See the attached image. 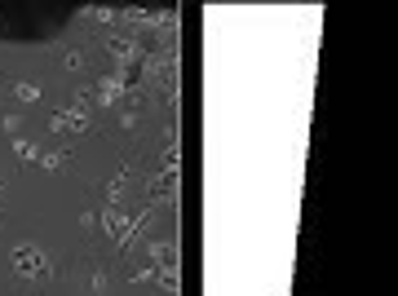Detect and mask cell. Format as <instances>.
Listing matches in <instances>:
<instances>
[{"mask_svg":"<svg viewBox=\"0 0 398 296\" xmlns=\"http://www.w3.org/2000/svg\"><path fill=\"white\" fill-rule=\"evenodd\" d=\"M9 266H13L18 278H49V274H54V261L44 257L40 243H13V248H9Z\"/></svg>","mask_w":398,"mask_h":296,"instance_id":"cell-1","label":"cell"},{"mask_svg":"<svg viewBox=\"0 0 398 296\" xmlns=\"http://www.w3.org/2000/svg\"><path fill=\"white\" fill-rule=\"evenodd\" d=\"M85 128H89V115H80V111L49 115V133H85Z\"/></svg>","mask_w":398,"mask_h":296,"instance_id":"cell-2","label":"cell"},{"mask_svg":"<svg viewBox=\"0 0 398 296\" xmlns=\"http://www.w3.org/2000/svg\"><path fill=\"white\" fill-rule=\"evenodd\" d=\"M13 97H18L23 106H36V102H40V85H31V80H18V85H13Z\"/></svg>","mask_w":398,"mask_h":296,"instance_id":"cell-3","label":"cell"},{"mask_svg":"<svg viewBox=\"0 0 398 296\" xmlns=\"http://www.w3.org/2000/svg\"><path fill=\"white\" fill-rule=\"evenodd\" d=\"M66 164H71V155H62V151H40V168H44V173H62Z\"/></svg>","mask_w":398,"mask_h":296,"instance_id":"cell-4","label":"cell"},{"mask_svg":"<svg viewBox=\"0 0 398 296\" xmlns=\"http://www.w3.org/2000/svg\"><path fill=\"white\" fill-rule=\"evenodd\" d=\"M13 155L27 159V164H40V146H36V142H27V137H13Z\"/></svg>","mask_w":398,"mask_h":296,"instance_id":"cell-5","label":"cell"},{"mask_svg":"<svg viewBox=\"0 0 398 296\" xmlns=\"http://www.w3.org/2000/svg\"><path fill=\"white\" fill-rule=\"evenodd\" d=\"M62 67L66 71H85V49H66V54H62Z\"/></svg>","mask_w":398,"mask_h":296,"instance_id":"cell-6","label":"cell"},{"mask_svg":"<svg viewBox=\"0 0 398 296\" xmlns=\"http://www.w3.org/2000/svg\"><path fill=\"white\" fill-rule=\"evenodd\" d=\"M0 128H5L9 137H18V128H23V115H0Z\"/></svg>","mask_w":398,"mask_h":296,"instance_id":"cell-7","label":"cell"},{"mask_svg":"<svg viewBox=\"0 0 398 296\" xmlns=\"http://www.w3.org/2000/svg\"><path fill=\"white\" fill-rule=\"evenodd\" d=\"M155 283L169 288V292H177V270H155Z\"/></svg>","mask_w":398,"mask_h":296,"instance_id":"cell-8","label":"cell"},{"mask_svg":"<svg viewBox=\"0 0 398 296\" xmlns=\"http://www.w3.org/2000/svg\"><path fill=\"white\" fill-rule=\"evenodd\" d=\"M89 288H93V292H107V270H93V274H89Z\"/></svg>","mask_w":398,"mask_h":296,"instance_id":"cell-9","label":"cell"},{"mask_svg":"<svg viewBox=\"0 0 398 296\" xmlns=\"http://www.w3.org/2000/svg\"><path fill=\"white\" fill-rule=\"evenodd\" d=\"M0 190H5V182H0Z\"/></svg>","mask_w":398,"mask_h":296,"instance_id":"cell-10","label":"cell"}]
</instances>
